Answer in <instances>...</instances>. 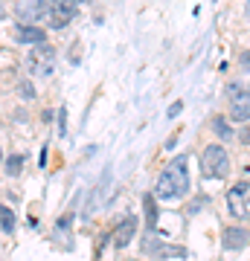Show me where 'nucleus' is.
<instances>
[{
	"mask_svg": "<svg viewBox=\"0 0 250 261\" xmlns=\"http://www.w3.org/2000/svg\"><path fill=\"white\" fill-rule=\"evenodd\" d=\"M189 192V168H186V157H180L166 166V171L157 177V186H154V197L157 200H177Z\"/></svg>",
	"mask_w": 250,
	"mask_h": 261,
	"instance_id": "f257e3e1",
	"label": "nucleus"
},
{
	"mask_svg": "<svg viewBox=\"0 0 250 261\" xmlns=\"http://www.w3.org/2000/svg\"><path fill=\"white\" fill-rule=\"evenodd\" d=\"M201 174L207 180H221L230 174V154L221 145H207L201 154Z\"/></svg>",
	"mask_w": 250,
	"mask_h": 261,
	"instance_id": "f03ea898",
	"label": "nucleus"
},
{
	"mask_svg": "<svg viewBox=\"0 0 250 261\" xmlns=\"http://www.w3.org/2000/svg\"><path fill=\"white\" fill-rule=\"evenodd\" d=\"M38 3H41V15H44V20L53 29L67 27V23L76 18V6H79L76 0H38Z\"/></svg>",
	"mask_w": 250,
	"mask_h": 261,
	"instance_id": "7ed1b4c3",
	"label": "nucleus"
},
{
	"mask_svg": "<svg viewBox=\"0 0 250 261\" xmlns=\"http://www.w3.org/2000/svg\"><path fill=\"white\" fill-rule=\"evenodd\" d=\"M227 108H230V116L236 122H247L250 119V87L239 82L227 84Z\"/></svg>",
	"mask_w": 250,
	"mask_h": 261,
	"instance_id": "20e7f679",
	"label": "nucleus"
},
{
	"mask_svg": "<svg viewBox=\"0 0 250 261\" xmlns=\"http://www.w3.org/2000/svg\"><path fill=\"white\" fill-rule=\"evenodd\" d=\"M227 209H230L233 218L247 221L250 218V183H236L227 192Z\"/></svg>",
	"mask_w": 250,
	"mask_h": 261,
	"instance_id": "39448f33",
	"label": "nucleus"
},
{
	"mask_svg": "<svg viewBox=\"0 0 250 261\" xmlns=\"http://www.w3.org/2000/svg\"><path fill=\"white\" fill-rule=\"evenodd\" d=\"M137 235V218L134 215H128V218H122L120 224H117V229H113V235H111V241H113V247L117 250H122V247H128L131 244V238Z\"/></svg>",
	"mask_w": 250,
	"mask_h": 261,
	"instance_id": "423d86ee",
	"label": "nucleus"
},
{
	"mask_svg": "<svg viewBox=\"0 0 250 261\" xmlns=\"http://www.w3.org/2000/svg\"><path fill=\"white\" fill-rule=\"evenodd\" d=\"M27 67L38 75V79H41V75H47V73H53V49H50V47L35 49V53L27 58Z\"/></svg>",
	"mask_w": 250,
	"mask_h": 261,
	"instance_id": "0eeeda50",
	"label": "nucleus"
},
{
	"mask_svg": "<svg viewBox=\"0 0 250 261\" xmlns=\"http://www.w3.org/2000/svg\"><path fill=\"white\" fill-rule=\"evenodd\" d=\"M221 241H224V247H227V250H241V247L250 241V235L244 232L241 226H227V229L221 232Z\"/></svg>",
	"mask_w": 250,
	"mask_h": 261,
	"instance_id": "6e6552de",
	"label": "nucleus"
},
{
	"mask_svg": "<svg viewBox=\"0 0 250 261\" xmlns=\"http://www.w3.org/2000/svg\"><path fill=\"white\" fill-rule=\"evenodd\" d=\"M44 29H38V27H15V41H20V44H41L44 41Z\"/></svg>",
	"mask_w": 250,
	"mask_h": 261,
	"instance_id": "1a4fd4ad",
	"label": "nucleus"
},
{
	"mask_svg": "<svg viewBox=\"0 0 250 261\" xmlns=\"http://www.w3.org/2000/svg\"><path fill=\"white\" fill-rule=\"evenodd\" d=\"M213 134L218 137V140H230V137H233L230 125H227V122H224L221 116H215V119H213Z\"/></svg>",
	"mask_w": 250,
	"mask_h": 261,
	"instance_id": "9d476101",
	"label": "nucleus"
},
{
	"mask_svg": "<svg viewBox=\"0 0 250 261\" xmlns=\"http://www.w3.org/2000/svg\"><path fill=\"white\" fill-rule=\"evenodd\" d=\"M154 200L157 197H146V215H148V226H154V221H157V206H154Z\"/></svg>",
	"mask_w": 250,
	"mask_h": 261,
	"instance_id": "9b49d317",
	"label": "nucleus"
},
{
	"mask_svg": "<svg viewBox=\"0 0 250 261\" xmlns=\"http://www.w3.org/2000/svg\"><path fill=\"white\" fill-rule=\"evenodd\" d=\"M0 215H3V232L9 235L12 229H15V215H12L9 206H3V212H0Z\"/></svg>",
	"mask_w": 250,
	"mask_h": 261,
	"instance_id": "f8f14e48",
	"label": "nucleus"
},
{
	"mask_svg": "<svg viewBox=\"0 0 250 261\" xmlns=\"http://www.w3.org/2000/svg\"><path fill=\"white\" fill-rule=\"evenodd\" d=\"M6 168H9V174H18V168H20V160L15 157V160H9V163H6Z\"/></svg>",
	"mask_w": 250,
	"mask_h": 261,
	"instance_id": "ddd939ff",
	"label": "nucleus"
},
{
	"mask_svg": "<svg viewBox=\"0 0 250 261\" xmlns=\"http://www.w3.org/2000/svg\"><path fill=\"white\" fill-rule=\"evenodd\" d=\"M239 140H241V145H250V125L239 134Z\"/></svg>",
	"mask_w": 250,
	"mask_h": 261,
	"instance_id": "4468645a",
	"label": "nucleus"
},
{
	"mask_svg": "<svg viewBox=\"0 0 250 261\" xmlns=\"http://www.w3.org/2000/svg\"><path fill=\"white\" fill-rule=\"evenodd\" d=\"M241 67H244V70H250V49H247V53H241Z\"/></svg>",
	"mask_w": 250,
	"mask_h": 261,
	"instance_id": "2eb2a0df",
	"label": "nucleus"
},
{
	"mask_svg": "<svg viewBox=\"0 0 250 261\" xmlns=\"http://www.w3.org/2000/svg\"><path fill=\"white\" fill-rule=\"evenodd\" d=\"M244 15H247V20H250V0H244Z\"/></svg>",
	"mask_w": 250,
	"mask_h": 261,
	"instance_id": "dca6fc26",
	"label": "nucleus"
},
{
	"mask_svg": "<svg viewBox=\"0 0 250 261\" xmlns=\"http://www.w3.org/2000/svg\"><path fill=\"white\" fill-rule=\"evenodd\" d=\"M76 3H90V0H76Z\"/></svg>",
	"mask_w": 250,
	"mask_h": 261,
	"instance_id": "f3484780",
	"label": "nucleus"
}]
</instances>
